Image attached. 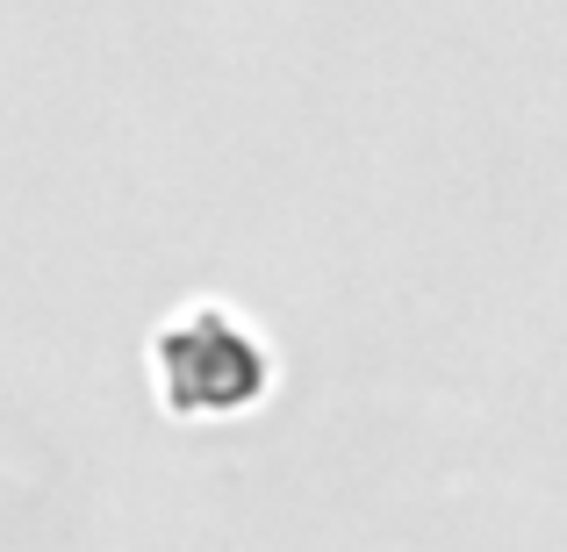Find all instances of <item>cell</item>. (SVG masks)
Returning <instances> with one entry per match:
<instances>
[{
    "mask_svg": "<svg viewBox=\"0 0 567 552\" xmlns=\"http://www.w3.org/2000/svg\"><path fill=\"white\" fill-rule=\"evenodd\" d=\"M152 373L173 416H245L274 381V360L245 316H230L223 302H194L158 331Z\"/></svg>",
    "mask_w": 567,
    "mask_h": 552,
    "instance_id": "cell-1",
    "label": "cell"
}]
</instances>
